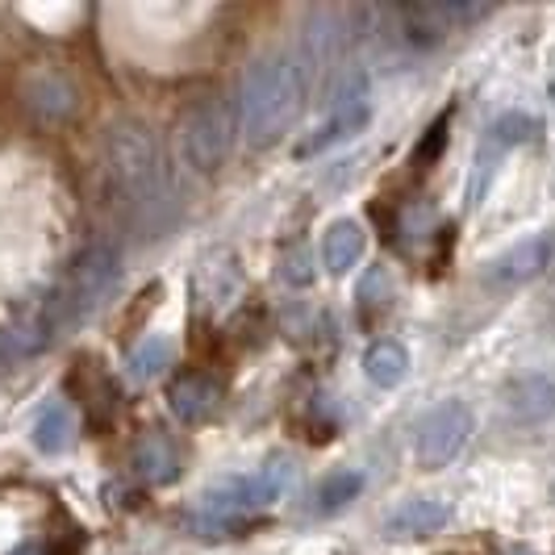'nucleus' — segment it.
Returning a JSON list of instances; mask_svg holds the SVG:
<instances>
[{"label":"nucleus","instance_id":"nucleus-1","mask_svg":"<svg viewBox=\"0 0 555 555\" xmlns=\"http://www.w3.org/2000/svg\"><path fill=\"white\" fill-rule=\"evenodd\" d=\"M101 171L109 184L113 205L134 218V222H151L167 201V176L164 155L155 134L139 126V121H117L105 134L101 146Z\"/></svg>","mask_w":555,"mask_h":555},{"label":"nucleus","instance_id":"nucleus-2","mask_svg":"<svg viewBox=\"0 0 555 555\" xmlns=\"http://www.w3.org/2000/svg\"><path fill=\"white\" fill-rule=\"evenodd\" d=\"M306 96V63L293 55H263L250 63L243 96H238V117L250 142H272L280 130L301 109Z\"/></svg>","mask_w":555,"mask_h":555},{"label":"nucleus","instance_id":"nucleus-3","mask_svg":"<svg viewBox=\"0 0 555 555\" xmlns=\"http://www.w3.org/2000/svg\"><path fill=\"white\" fill-rule=\"evenodd\" d=\"M117 276H121V255H117V247H109V243L83 247L76 255V263L67 268V276L59 280V288L47 297V309H51L59 331L72 326V322H83L113 293Z\"/></svg>","mask_w":555,"mask_h":555},{"label":"nucleus","instance_id":"nucleus-4","mask_svg":"<svg viewBox=\"0 0 555 555\" xmlns=\"http://www.w3.org/2000/svg\"><path fill=\"white\" fill-rule=\"evenodd\" d=\"M288 485H293V464L288 460H272V464L255 468L250 476H234V480H225L222 489H214L205 498V518L214 527H230V522H238L250 509H263V505L280 501Z\"/></svg>","mask_w":555,"mask_h":555},{"label":"nucleus","instance_id":"nucleus-5","mask_svg":"<svg viewBox=\"0 0 555 555\" xmlns=\"http://www.w3.org/2000/svg\"><path fill=\"white\" fill-rule=\"evenodd\" d=\"M230 134H234V117L225 109V101L218 96H201L193 109L184 113L180 121V146H184V159L196 171H214L230 151Z\"/></svg>","mask_w":555,"mask_h":555},{"label":"nucleus","instance_id":"nucleus-6","mask_svg":"<svg viewBox=\"0 0 555 555\" xmlns=\"http://www.w3.org/2000/svg\"><path fill=\"white\" fill-rule=\"evenodd\" d=\"M473 430H476L473 410L464 401H443L439 410H430V414L422 417V426H417V439H414L417 464L422 468H447L468 447Z\"/></svg>","mask_w":555,"mask_h":555},{"label":"nucleus","instance_id":"nucleus-7","mask_svg":"<svg viewBox=\"0 0 555 555\" xmlns=\"http://www.w3.org/2000/svg\"><path fill=\"white\" fill-rule=\"evenodd\" d=\"M555 259V230H539L509 250H501L498 259L485 263V284L493 288H522L530 280H539Z\"/></svg>","mask_w":555,"mask_h":555},{"label":"nucleus","instance_id":"nucleus-8","mask_svg":"<svg viewBox=\"0 0 555 555\" xmlns=\"http://www.w3.org/2000/svg\"><path fill=\"white\" fill-rule=\"evenodd\" d=\"M367 117H372V101H367V80L363 76H351L347 88L338 92V101H334L331 117L313 130V139H306L297 151L301 155H318V151H331L338 142L356 139L363 126H367Z\"/></svg>","mask_w":555,"mask_h":555},{"label":"nucleus","instance_id":"nucleus-9","mask_svg":"<svg viewBox=\"0 0 555 555\" xmlns=\"http://www.w3.org/2000/svg\"><path fill=\"white\" fill-rule=\"evenodd\" d=\"M534 130H539V121L527 117V113H505L498 117L493 126H489V134L480 142V159H476V184H473V196L485 193V184L493 180V171L498 164L514 151V146H522V142L534 139Z\"/></svg>","mask_w":555,"mask_h":555},{"label":"nucleus","instance_id":"nucleus-10","mask_svg":"<svg viewBox=\"0 0 555 555\" xmlns=\"http://www.w3.org/2000/svg\"><path fill=\"white\" fill-rule=\"evenodd\" d=\"M451 518H455L451 501L410 498V501H401L389 518H385V534L397 539V543H410V539H435L439 530L451 527Z\"/></svg>","mask_w":555,"mask_h":555},{"label":"nucleus","instance_id":"nucleus-11","mask_svg":"<svg viewBox=\"0 0 555 555\" xmlns=\"http://www.w3.org/2000/svg\"><path fill=\"white\" fill-rule=\"evenodd\" d=\"M514 422H547L555 414V372H530L505 392Z\"/></svg>","mask_w":555,"mask_h":555},{"label":"nucleus","instance_id":"nucleus-12","mask_svg":"<svg viewBox=\"0 0 555 555\" xmlns=\"http://www.w3.org/2000/svg\"><path fill=\"white\" fill-rule=\"evenodd\" d=\"M363 247H367V238H363L360 222H334L326 230V238H322V263H326V272L347 276L363 259Z\"/></svg>","mask_w":555,"mask_h":555},{"label":"nucleus","instance_id":"nucleus-13","mask_svg":"<svg viewBox=\"0 0 555 555\" xmlns=\"http://www.w3.org/2000/svg\"><path fill=\"white\" fill-rule=\"evenodd\" d=\"M363 372H367V380H372V385H380V389H397V385L405 380V372H410V351H405L401 343H392V338H380V343H372V347H367V356H363Z\"/></svg>","mask_w":555,"mask_h":555},{"label":"nucleus","instance_id":"nucleus-14","mask_svg":"<svg viewBox=\"0 0 555 555\" xmlns=\"http://www.w3.org/2000/svg\"><path fill=\"white\" fill-rule=\"evenodd\" d=\"M72 439H76V414L59 401V405H51L47 414L34 422V443L42 447L47 455H59V451H67L72 447Z\"/></svg>","mask_w":555,"mask_h":555},{"label":"nucleus","instance_id":"nucleus-15","mask_svg":"<svg viewBox=\"0 0 555 555\" xmlns=\"http://www.w3.org/2000/svg\"><path fill=\"white\" fill-rule=\"evenodd\" d=\"M363 489V480L356 473H334L326 476L322 485H318V493H313V505L322 509V514H334V509H343L347 501H356Z\"/></svg>","mask_w":555,"mask_h":555},{"label":"nucleus","instance_id":"nucleus-16","mask_svg":"<svg viewBox=\"0 0 555 555\" xmlns=\"http://www.w3.org/2000/svg\"><path fill=\"white\" fill-rule=\"evenodd\" d=\"M167 363H171V343L159 338V334H151V338H142L139 347L130 351V372L146 380V376H159Z\"/></svg>","mask_w":555,"mask_h":555},{"label":"nucleus","instance_id":"nucleus-17","mask_svg":"<svg viewBox=\"0 0 555 555\" xmlns=\"http://www.w3.org/2000/svg\"><path fill=\"white\" fill-rule=\"evenodd\" d=\"M134 468H139L146 480H167L171 476V468H176V447L167 443V439H146V443L139 447V455H134Z\"/></svg>","mask_w":555,"mask_h":555},{"label":"nucleus","instance_id":"nucleus-18","mask_svg":"<svg viewBox=\"0 0 555 555\" xmlns=\"http://www.w3.org/2000/svg\"><path fill=\"white\" fill-rule=\"evenodd\" d=\"M171 405H176V414L184 417H205L209 405H214V389L201 385V380H184V385L171 389Z\"/></svg>","mask_w":555,"mask_h":555},{"label":"nucleus","instance_id":"nucleus-19","mask_svg":"<svg viewBox=\"0 0 555 555\" xmlns=\"http://www.w3.org/2000/svg\"><path fill=\"white\" fill-rule=\"evenodd\" d=\"M552 501H555V485H552Z\"/></svg>","mask_w":555,"mask_h":555}]
</instances>
